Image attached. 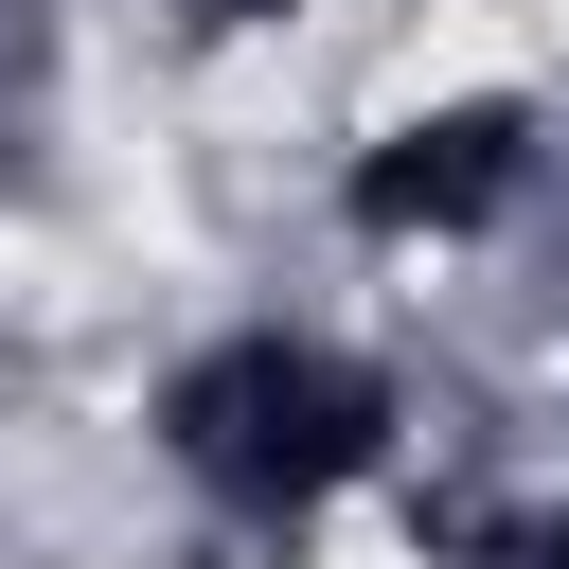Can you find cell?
<instances>
[{
	"label": "cell",
	"instance_id": "1",
	"mask_svg": "<svg viewBox=\"0 0 569 569\" xmlns=\"http://www.w3.org/2000/svg\"><path fill=\"white\" fill-rule=\"evenodd\" d=\"M178 462L249 516H302L373 462V373L320 356V338H231V356L178 373Z\"/></svg>",
	"mask_w": 569,
	"mask_h": 569
},
{
	"label": "cell",
	"instance_id": "2",
	"mask_svg": "<svg viewBox=\"0 0 569 569\" xmlns=\"http://www.w3.org/2000/svg\"><path fill=\"white\" fill-rule=\"evenodd\" d=\"M498 178H516V107H427L356 160V231H462Z\"/></svg>",
	"mask_w": 569,
	"mask_h": 569
},
{
	"label": "cell",
	"instance_id": "3",
	"mask_svg": "<svg viewBox=\"0 0 569 569\" xmlns=\"http://www.w3.org/2000/svg\"><path fill=\"white\" fill-rule=\"evenodd\" d=\"M533 569H569V516H551V533H533Z\"/></svg>",
	"mask_w": 569,
	"mask_h": 569
}]
</instances>
